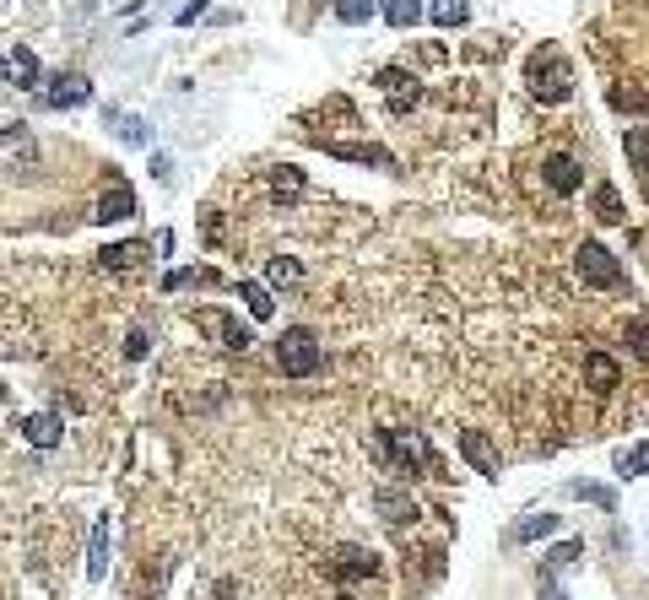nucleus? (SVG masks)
<instances>
[{
  "mask_svg": "<svg viewBox=\"0 0 649 600\" xmlns=\"http://www.w3.org/2000/svg\"><path fill=\"white\" fill-rule=\"evenodd\" d=\"M628 346L639 357H649V325H644V319H633V325H628Z\"/></svg>",
  "mask_w": 649,
  "mask_h": 600,
  "instance_id": "obj_32",
  "label": "nucleus"
},
{
  "mask_svg": "<svg viewBox=\"0 0 649 600\" xmlns=\"http://www.w3.org/2000/svg\"><path fill=\"white\" fill-rule=\"evenodd\" d=\"M574 557H585V541H579V536H568V541H558V546L547 552V568H568Z\"/></svg>",
  "mask_w": 649,
  "mask_h": 600,
  "instance_id": "obj_29",
  "label": "nucleus"
},
{
  "mask_svg": "<svg viewBox=\"0 0 649 600\" xmlns=\"http://www.w3.org/2000/svg\"><path fill=\"white\" fill-rule=\"evenodd\" d=\"M574 271H579V282L585 287H601V292H617L622 287V265H617V255L606 244H579L574 249Z\"/></svg>",
  "mask_w": 649,
  "mask_h": 600,
  "instance_id": "obj_4",
  "label": "nucleus"
},
{
  "mask_svg": "<svg viewBox=\"0 0 649 600\" xmlns=\"http://www.w3.org/2000/svg\"><path fill=\"white\" fill-rule=\"evenodd\" d=\"M0 82H11V60L6 55H0Z\"/></svg>",
  "mask_w": 649,
  "mask_h": 600,
  "instance_id": "obj_36",
  "label": "nucleus"
},
{
  "mask_svg": "<svg viewBox=\"0 0 649 600\" xmlns=\"http://www.w3.org/2000/svg\"><path fill=\"white\" fill-rule=\"evenodd\" d=\"M541 600H568L563 590H558V584H552V579H541Z\"/></svg>",
  "mask_w": 649,
  "mask_h": 600,
  "instance_id": "obj_35",
  "label": "nucleus"
},
{
  "mask_svg": "<svg viewBox=\"0 0 649 600\" xmlns=\"http://www.w3.org/2000/svg\"><path fill=\"white\" fill-rule=\"evenodd\" d=\"M125 217H136V190L125 179H114L98 200V222H125Z\"/></svg>",
  "mask_w": 649,
  "mask_h": 600,
  "instance_id": "obj_12",
  "label": "nucleus"
},
{
  "mask_svg": "<svg viewBox=\"0 0 649 600\" xmlns=\"http://www.w3.org/2000/svg\"><path fill=\"white\" fill-rule=\"evenodd\" d=\"M341 600H357V595H341Z\"/></svg>",
  "mask_w": 649,
  "mask_h": 600,
  "instance_id": "obj_37",
  "label": "nucleus"
},
{
  "mask_svg": "<svg viewBox=\"0 0 649 600\" xmlns=\"http://www.w3.org/2000/svg\"><path fill=\"white\" fill-rule=\"evenodd\" d=\"M114 119V130H119V141L125 146H152V130H147V119L141 114H109Z\"/></svg>",
  "mask_w": 649,
  "mask_h": 600,
  "instance_id": "obj_24",
  "label": "nucleus"
},
{
  "mask_svg": "<svg viewBox=\"0 0 649 600\" xmlns=\"http://www.w3.org/2000/svg\"><path fill=\"white\" fill-rule=\"evenodd\" d=\"M428 17L439 22V28H466L471 6H466V0H428Z\"/></svg>",
  "mask_w": 649,
  "mask_h": 600,
  "instance_id": "obj_20",
  "label": "nucleus"
},
{
  "mask_svg": "<svg viewBox=\"0 0 649 600\" xmlns=\"http://www.w3.org/2000/svg\"><path fill=\"white\" fill-rule=\"evenodd\" d=\"M201 17H206V0H195V6H184L174 22H179V28H195V22H201Z\"/></svg>",
  "mask_w": 649,
  "mask_h": 600,
  "instance_id": "obj_33",
  "label": "nucleus"
},
{
  "mask_svg": "<svg viewBox=\"0 0 649 600\" xmlns=\"http://www.w3.org/2000/svg\"><path fill=\"white\" fill-rule=\"evenodd\" d=\"M195 325L206 330V336H217V346H228V352H244L249 341V325H238V314H228V309H195Z\"/></svg>",
  "mask_w": 649,
  "mask_h": 600,
  "instance_id": "obj_5",
  "label": "nucleus"
},
{
  "mask_svg": "<svg viewBox=\"0 0 649 600\" xmlns=\"http://www.w3.org/2000/svg\"><path fill=\"white\" fill-rule=\"evenodd\" d=\"M298 276H303V271H298L293 255H271V260H266V287H293Z\"/></svg>",
  "mask_w": 649,
  "mask_h": 600,
  "instance_id": "obj_27",
  "label": "nucleus"
},
{
  "mask_svg": "<svg viewBox=\"0 0 649 600\" xmlns=\"http://www.w3.org/2000/svg\"><path fill=\"white\" fill-rule=\"evenodd\" d=\"M552 530H558V514H525L520 525L509 530V541H514V546H531V541H541V536H552Z\"/></svg>",
  "mask_w": 649,
  "mask_h": 600,
  "instance_id": "obj_16",
  "label": "nucleus"
},
{
  "mask_svg": "<svg viewBox=\"0 0 649 600\" xmlns=\"http://www.w3.org/2000/svg\"><path fill=\"white\" fill-rule=\"evenodd\" d=\"M585 379H590V390H617L622 384V363L617 357H606V352H585Z\"/></svg>",
  "mask_w": 649,
  "mask_h": 600,
  "instance_id": "obj_13",
  "label": "nucleus"
},
{
  "mask_svg": "<svg viewBox=\"0 0 649 600\" xmlns=\"http://www.w3.org/2000/svg\"><path fill=\"white\" fill-rule=\"evenodd\" d=\"M330 11H336V22H347V28H363L379 11V0H330Z\"/></svg>",
  "mask_w": 649,
  "mask_h": 600,
  "instance_id": "obj_23",
  "label": "nucleus"
},
{
  "mask_svg": "<svg viewBox=\"0 0 649 600\" xmlns=\"http://www.w3.org/2000/svg\"><path fill=\"white\" fill-rule=\"evenodd\" d=\"M649 471V444H633V449H622V455H617V476H628V482H633V476H644Z\"/></svg>",
  "mask_w": 649,
  "mask_h": 600,
  "instance_id": "obj_28",
  "label": "nucleus"
},
{
  "mask_svg": "<svg viewBox=\"0 0 649 600\" xmlns=\"http://www.w3.org/2000/svg\"><path fill=\"white\" fill-rule=\"evenodd\" d=\"M460 455H466L471 471L498 476V449H493V438H487L482 428H466V433H460Z\"/></svg>",
  "mask_w": 649,
  "mask_h": 600,
  "instance_id": "obj_9",
  "label": "nucleus"
},
{
  "mask_svg": "<svg viewBox=\"0 0 649 600\" xmlns=\"http://www.w3.org/2000/svg\"><path fill=\"white\" fill-rule=\"evenodd\" d=\"M374 455H379L384 471H395V476H412V465H439L433 449H428V438L412 433V428H379L374 433Z\"/></svg>",
  "mask_w": 649,
  "mask_h": 600,
  "instance_id": "obj_1",
  "label": "nucleus"
},
{
  "mask_svg": "<svg viewBox=\"0 0 649 600\" xmlns=\"http://www.w3.org/2000/svg\"><path fill=\"white\" fill-rule=\"evenodd\" d=\"M325 152L341 157V163H374V168H390L395 163V157L384 152V146H374V141H325Z\"/></svg>",
  "mask_w": 649,
  "mask_h": 600,
  "instance_id": "obj_10",
  "label": "nucleus"
},
{
  "mask_svg": "<svg viewBox=\"0 0 649 600\" xmlns=\"http://www.w3.org/2000/svg\"><path fill=\"white\" fill-rule=\"evenodd\" d=\"M541 179H547V190L552 195H574V190H585V168L574 163V157H547V163H541Z\"/></svg>",
  "mask_w": 649,
  "mask_h": 600,
  "instance_id": "obj_8",
  "label": "nucleus"
},
{
  "mask_svg": "<svg viewBox=\"0 0 649 600\" xmlns=\"http://www.w3.org/2000/svg\"><path fill=\"white\" fill-rule=\"evenodd\" d=\"M374 87L384 92V98H390V109H395V114H406V109H412V103L422 98L417 76H412V71H401V65H384V71L374 76Z\"/></svg>",
  "mask_w": 649,
  "mask_h": 600,
  "instance_id": "obj_6",
  "label": "nucleus"
},
{
  "mask_svg": "<svg viewBox=\"0 0 649 600\" xmlns=\"http://www.w3.org/2000/svg\"><path fill=\"white\" fill-rule=\"evenodd\" d=\"M22 438H28L33 449H60L65 444V422L49 417V411H38V417H22Z\"/></svg>",
  "mask_w": 649,
  "mask_h": 600,
  "instance_id": "obj_11",
  "label": "nucleus"
},
{
  "mask_svg": "<svg viewBox=\"0 0 649 600\" xmlns=\"http://www.w3.org/2000/svg\"><path fill=\"white\" fill-rule=\"evenodd\" d=\"M271 190H276V195H298V190H303V173H298L293 163H282V168L271 173Z\"/></svg>",
  "mask_w": 649,
  "mask_h": 600,
  "instance_id": "obj_31",
  "label": "nucleus"
},
{
  "mask_svg": "<svg viewBox=\"0 0 649 600\" xmlns=\"http://www.w3.org/2000/svg\"><path fill=\"white\" fill-rule=\"evenodd\" d=\"M38 76H44L38 55L28 44H17V49H11V82H17V87H38Z\"/></svg>",
  "mask_w": 649,
  "mask_h": 600,
  "instance_id": "obj_17",
  "label": "nucleus"
},
{
  "mask_svg": "<svg viewBox=\"0 0 649 600\" xmlns=\"http://www.w3.org/2000/svg\"><path fill=\"white\" fill-rule=\"evenodd\" d=\"M374 509H379L384 519H390V525H401V519H412V514H417V503L406 498V492H395V487H379V492H374Z\"/></svg>",
  "mask_w": 649,
  "mask_h": 600,
  "instance_id": "obj_15",
  "label": "nucleus"
},
{
  "mask_svg": "<svg viewBox=\"0 0 649 600\" xmlns=\"http://www.w3.org/2000/svg\"><path fill=\"white\" fill-rule=\"evenodd\" d=\"M130 357H147V330H136V336H130V346H125Z\"/></svg>",
  "mask_w": 649,
  "mask_h": 600,
  "instance_id": "obj_34",
  "label": "nucleus"
},
{
  "mask_svg": "<svg viewBox=\"0 0 649 600\" xmlns=\"http://www.w3.org/2000/svg\"><path fill=\"white\" fill-rule=\"evenodd\" d=\"M92 98V82H87V76H49V87H44V103H49V109H82V103Z\"/></svg>",
  "mask_w": 649,
  "mask_h": 600,
  "instance_id": "obj_7",
  "label": "nucleus"
},
{
  "mask_svg": "<svg viewBox=\"0 0 649 600\" xmlns=\"http://www.w3.org/2000/svg\"><path fill=\"white\" fill-rule=\"evenodd\" d=\"M590 206H595V217H601V222H622V195H617V184H595Z\"/></svg>",
  "mask_w": 649,
  "mask_h": 600,
  "instance_id": "obj_26",
  "label": "nucleus"
},
{
  "mask_svg": "<svg viewBox=\"0 0 649 600\" xmlns=\"http://www.w3.org/2000/svg\"><path fill=\"white\" fill-rule=\"evenodd\" d=\"M622 152H628V163L649 173V125H628L622 130Z\"/></svg>",
  "mask_w": 649,
  "mask_h": 600,
  "instance_id": "obj_19",
  "label": "nucleus"
},
{
  "mask_svg": "<svg viewBox=\"0 0 649 600\" xmlns=\"http://www.w3.org/2000/svg\"><path fill=\"white\" fill-rule=\"evenodd\" d=\"M103 573H109V519H98V525H92V541H87V579L98 584Z\"/></svg>",
  "mask_w": 649,
  "mask_h": 600,
  "instance_id": "obj_14",
  "label": "nucleus"
},
{
  "mask_svg": "<svg viewBox=\"0 0 649 600\" xmlns=\"http://www.w3.org/2000/svg\"><path fill=\"white\" fill-rule=\"evenodd\" d=\"M379 563H374V552H363V546H347V552H341V563H336V579H368V573H374Z\"/></svg>",
  "mask_w": 649,
  "mask_h": 600,
  "instance_id": "obj_18",
  "label": "nucleus"
},
{
  "mask_svg": "<svg viewBox=\"0 0 649 600\" xmlns=\"http://www.w3.org/2000/svg\"><path fill=\"white\" fill-rule=\"evenodd\" d=\"M238 298L249 303V314H255V319H271L276 314V298H271L266 282H238Z\"/></svg>",
  "mask_w": 649,
  "mask_h": 600,
  "instance_id": "obj_22",
  "label": "nucleus"
},
{
  "mask_svg": "<svg viewBox=\"0 0 649 600\" xmlns=\"http://www.w3.org/2000/svg\"><path fill=\"white\" fill-rule=\"evenodd\" d=\"M531 92L541 103H563V98H574V65H568V55L558 44H541L536 55H531Z\"/></svg>",
  "mask_w": 649,
  "mask_h": 600,
  "instance_id": "obj_2",
  "label": "nucleus"
},
{
  "mask_svg": "<svg viewBox=\"0 0 649 600\" xmlns=\"http://www.w3.org/2000/svg\"><path fill=\"white\" fill-rule=\"evenodd\" d=\"M568 492H574V498H590V503H601V509H617V492H612V487H601V482H574Z\"/></svg>",
  "mask_w": 649,
  "mask_h": 600,
  "instance_id": "obj_30",
  "label": "nucleus"
},
{
  "mask_svg": "<svg viewBox=\"0 0 649 600\" xmlns=\"http://www.w3.org/2000/svg\"><path fill=\"white\" fill-rule=\"evenodd\" d=\"M379 11H384V22L390 28H417V17H422V0H379Z\"/></svg>",
  "mask_w": 649,
  "mask_h": 600,
  "instance_id": "obj_21",
  "label": "nucleus"
},
{
  "mask_svg": "<svg viewBox=\"0 0 649 600\" xmlns=\"http://www.w3.org/2000/svg\"><path fill=\"white\" fill-rule=\"evenodd\" d=\"M276 368H282L287 379H309V373H320V336H314L309 325H287L282 341H276Z\"/></svg>",
  "mask_w": 649,
  "mask_h": 600,
  "instance_id": "obj_3",
  "label": "nucleus"
},
{
  "mask_svg": "<svg viewBox=\"0 0 649 600\" xmlns=\"http://www.w3.org/2000/svg\"><path fill=\"white\" fill-rule=\"evenodd\" d=\"M141 255H147V244H109L103 249V271H130V265H141Z\"/></svg>",
  "mask_w": 649,
  "mask_h": 600,
  "instance_id": "obj_25",
  "label": "nucleus"
}]
</instances>
